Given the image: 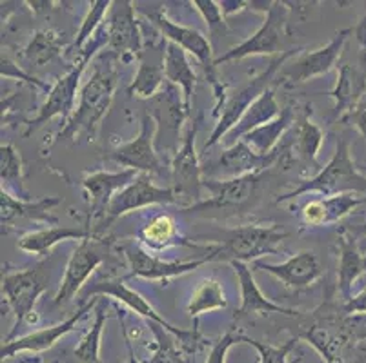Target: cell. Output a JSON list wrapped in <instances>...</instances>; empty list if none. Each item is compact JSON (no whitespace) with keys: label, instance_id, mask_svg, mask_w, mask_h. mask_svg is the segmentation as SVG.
I'll return each instance as SVG.
<instances>
[{"label":"cell","instance_id":"obj_1","mask_svg":"<svg viewBox=\"0 0 366 363\" xmlns=\"http://www.w3.org/2000/svg\"><path fill=\"white\" fill-rule=\"evenodd\" d=\"M115 88H117L115 68L97 66L88 82L82 86L75 113L71 115L68 124L56 133L53 142H62V140L75 138L81 135H84L88 140H93L101 120L104 118L112 106Z\"/></svg>","mask_w":366,"mask_h":363},{"label":"cell","instance_id":"obj_2","mask_svg":"<svg viewBox=\"0 0 366 363\" xmlns=\"http://www.w3.org/2000/svg\"><path fill=\"white\" fill-rule=\"evenodd\" d=\"M306 193H319L325 196L342 195V193H355V195L366 193V176L355 165L350 155V144L345 138L339 140L334 156L317 175L302 180L301 185L294 191L279 196L277 204L294 200Z\"/></svg>","mask_w":366,"mask_h":363},{"label":"cell","instance_id":"obj_3","mask_svg":"<svg viewBox=\"0 0 366 363\" xmlns=\"http://www.w3.org/2000/svg\"><path fill=\"white\" fill-rule=\"evenodd\" d=\"M148 19L152 20V24L161 31V35L164 36L166 42H172V44L179 46V48L184 49L188 55H194L195 58H197V62L202 66L206 76H208V82L212 84V89H214V116L219 118L228 96H226V86L222 84V80L219 78L217 75V66H215L214 51H212V42H209V39H206V36L202 35L201 31H197L195 28H188V26L173 22V20L168 19L162 11L152 13V15H148Z\"/></svg>","mask_w":366,"mask_h":363},{"label":"cell","instance_id":"obj_4","mask_svg":"<svg viewBox=\"0 0 366 363\" xmlns=\"http://www.w3.org/2000/svg\"><path fill=\"white\" fill-rule=\"evenodd\" d=\"M288 232L275 224H246L229 229L221 244L214 245L212 258L232 262H257L261 256L272 255L285 242Z\"/></svg>","mask_w":366,"mask_h":363},{"label":"cell","instance_id":"obj_5","mask_svg":"<svg viewBox=\"0 0 366 363\" xmlns=\"http://www.w3.org/2000/svg\"><path fill=\"white\" fill-rule=\"evenodd\" d=\"M44 265V262H41L35 267L6 272L2 276V295H4L8 307L15 315V325H13L11 334L6 338V342L15 339L16 332L24 324L35 325L39 322L35 304L36 300L41 298L42 292H46V289H48Z\"/></svg>","mask_w":366,"mask_h":363},{"label":"cell","instance_id":"obj_6","mask_svg":"<svg viewBox=\"0 0 366 363\" xmlns=\"http://www.w3.org/2000/svg\"><path fill=\"white\" fill-rule=\"evenodd\" d=\"M82 295H84L86 298H89V296H92V298L93 296H108V298H113L115 302H121L128 311L142 316V318L148 319V322H153V324H159L161 327H164L166 331L172 332L179 342H182L184 349H188V351L197 352L199 345L204 342V339L201 338V334H199L197 329H194V331H184V329L173 327L169 322H166V319L152 307V304H149L148 300L142 298L141 292L128 287V285L124 284V280H102V282H97V284H93L89 285L88 289H84Z\"/></svg>","mask_w":366,"mask_h":363},{"label":"cell","instance_id":"obj_7","mask_svg":"<svg viewBox=\"0 0 366 363\" xmlns=\"http://www.w3.org/2000/svg\"><path fill=\"white\" fill-rule=\"evenodd\" d=\"M286 2H264L266 13L261 28L254 35L246 39L244 42L237 44L235 48L228 49L224 55L215 58V66L234 62V60L248 58V56H262V55H277L282 48V39L286 35V26H288V11Z\"/></svg>","mask_w":366,"mask_h":363},{"label":"cell","instance_id":"obj_8","mask_svg":"<svg viewBox=\"0 0 366 363\" xmlns=\"http://www.w3.org/2000/svg\"><path fill=\"white\" fill-rule=\"evenodd\" d=\"M295 53H297L295 49H290V51L282 53L281 56H275L264 71L259 73L257 76H254V78L249 80L248 84L242 86L237 93L228 96L224 108H222L221 116H219L217 120V124H215V129L212 131V135H209L208 142L204 144L202 151H208L209 148H214L217 142H221V140L237 126V122L242 118V115H244V113L252 108V104H254L255 100L266 91V88H268V84L272 82V78H274V75L277 73V69L281 68V66H285L286 60L290 58V56H294Z\"/></svg>","mask_w":366,"mask_h":363},{"label":"cell","instance_id":"obj_9","mask_svg":"<svg viewBox=\"0 0 366 363\" xmlns=\"http://www.w3.org/2000/svg\"><path fill=\"white\" fill-rule=\"evenodd\" d=\"M177 193L173 191V188H159L153 182L152 175L141 173L128 188L119 191L112 200L101 229H108L115 220L132 211H137V209L149 208V205L177 204Z\"/></svg>","mask_w":366,"mask_h":363},{"label":"cell","instance_id":"obj_10","mask_svg":"<svg viewBox=\"0 0 366 363\" xmlns=\"http://www.w3.org/2000/svg\"><path fill=\"white\" fill-rule=\"evenodd\" d=\"M299 339H305L319 352L325 363H345V349L348 347V332L335 315H325V307L301 324Z\"/></svg>","mask_w":366,"mask_h":363},{"label":"cell","instance_id":"obj_11","mask_svg":"<svg viewBox=\"0 0 366 363\" xmlns=\"http://www.w3.org/2000/svg\"><path fill=\"white\" fill-rule=\"evenodd\" d=\"M155 136H157V120L153 115L146 113L141 120L137 138L113 149L109 153V158L115 164L137 173L162 175V162L155 151Z\"/></svg>","mask_w":366,"mask_h":363},{"label":"cell","instance_id":"obj_12","mask_svg":"<svg viewBox=\"0 0 366 363\" xmlns=\"http://www.w3.org/2000/svg\"><path fill=\"white\" fill-rule=\"evenodd\" d=\"M106 22L109 33V51L124 64L139 58L142 55V31L135 16L133 2H113Z\"/></svg>","mask_w":366,"mask_h":363},{"label":"cell","instance_id":"obj_13","mask_svg":"<svg viewBox=\"0 0 366 363\" xmlns=\"http://www.w3.org/2000/svg\"><path fill=\"white\" fill-rule=\"evenodd\" d=\"M84 69V64L73 66L64 76H61V78L56 80L55 84L49 88L48 98H46L44 104L41 106V109H39L35 118L26 122L28 128H26L24 136H29L31 133H35L42 124H46L48 120L55 118V116H61L62 118V128L68 124L71 115L75 113L76 91H79V84H81Z\"/></svg>","mask_w":366,"mask_h":363},{"label":"cell","instance_id":"obj_14","mask_svg":"<svg viewBox=\"0 0 366 363\" xmlns=\"http://www.w3.org/2000/svg\"><path fill=\"white\" fill-rule=\"evenodd\" d=\"M350 35H354V29L352 28L337 31L334 39L326 46L312 53H302L294 62L286 64L282 68V76L290 80L292 84H301V82H308V80L315 78V76H322L326 73H330L335 68V64H337L339 56H341Z\"/></svg>","mask_w":366,"mask_h":363},{"label":"cell","instance_id":"obj_15","mask_svg":"<svg viewBox=\"0 0 366 363\" xmlns=\"http://www.w3.org/2000/svg\"><path fill=\"white\" fill-rule=\"evenodd\" d=\"M195 136H197V122H194V126L186 131L184 142L179 148L172 164L173 191L177 193L179 200L188 198V208L202 202L201 189L204 184L202 168L199 164L197 151H195Z\"/></svg>","mask_w":366,"mask_h":363},{"label":"cell","instance_id":"obj_16","mask_svg":"<svg viewBox=\"0 0 366 363\" xmlns=\"http://www.w3.org/2000/svg\"><path fill=\"white\" fill-rule=\"evenodd\" d=\"M281 155L282 148H277L272 155L261 156L252 151L242 140H239V142H235V144H232L221 153V156L209 165V169H206V175L221 176L219 180H232L246 175H261L264 169L272 168L281 158Z\"/></svg>","mask_w":366,"mask_h":363},{"label":"cell","instance_id":"obj_17","mask_svg":"<svg viewBox=\"0 0 366 363\" xmlns=\"http://www.w3.org/2000/svg\"><path fill=\"white\" fill-rule=\"evenodd\" d=\"M141 173L133 169H122L119 173L112 171H95L92 175H86L82 180V189H84L86 200L89 204L88 222L92 225L93 220H101V225L106 218L109 204L115 198L119 191L128 188L133 180Z\"/></svg>","mask_w":366,"mask_h":363},{"label":"cell","instance_id":"obj_18","mask_svg":"<svg viewBox=\"0 0 366 363\" xmlns=\"http://www.w3.org/2000/svg\"><path fill=\"white\" fill-rule=\"evenodd\" d=\"M99 302H101V296H93L92 302L82 305L79 311L73 312L68 319H64V322H61V324L41 329V331L29 332V334L21 336V338H15L11 339V342H4V344H2V349H0L2 362L13 358V356H16L19 352H42L51 349L53 345L62 338V336L71 332L73 329H75V325L79 324V322H81L89 311H93V309L97 307Z\"/></svg>","mask_w":366,"mask_h":363},{"label":"cell","instance_id":"obj_19","mask_svg":"<svg viewBox=\"0 0 366 363\" xmlns=\"http://www.w3.org/2000/svg\"><path fill=\"white\" fill-rule=\"evenodd\" d=\"M259 176L246 175L232 180H204L202 188L208 191V200L184 209V211H201V209H242L252 202L259 188Z\"/></svg>","mask_w":366,"mask_h":363},{"label":"cell","instance_id":"obj_20","mask_svg":"<svg viewBox=\"0 0 366 363\" xmlns=\"http://www.w3.org/2000/svg\"><path fill=\"white\" fill-rule=\"evenodd\" d=\"M124 255L129 269H132L129 278L137 276V278L155 280V282H168L169 278H175V276L188 275L214 260L212 256H204V258L194 260V262H164L159 256L146 251L142 245H129L124 249Z\"/></svg>","mask_w":366,"mask_h":363},{"label":"cell","instance_id":"obj_21","mask_svg":"<svg viewBox=\"0 0 366 363\" xmlns=\"http://www.w3.org/2000/svg\"><path fill=\"white\" fill-rule=\"evenodd\" d=\"M102 264V255L92 238L82 240L81 244L76 245L73 255L69 256L68 265H66V272L62 276V282L59 285L53 304L55 305H66L69 300L75 295L81 292L84 284L88 282L89 276L95 272V269Z\"/></svg>","mask_w":366,"mask_h":363},{"label":"cell","instance_id":"obj_22","mask_svg":"<svg viewBox=\"0 0 366 363\" xmlns=\"http://www.w3.org/2000/svg\"><path fill=\"white\" fill-rule=\"evenodd\" d=\"M254 269L275 276L281 284H285L288 289H295V291L310 287L322 276L321 262L312 251L297 252L282 264H266V262L257 260L254 262Z\"/></svg>","mask_w":366,"mask_h":363},{"label":"cell","instance_id":"obj_23","mask_svg":"<svg viewBox=\"0 0 366 363\" xmlns=\"http://www.w3.org/2000/svg\"><path fill=\"white\" fill-rule=\"evenodd\" d=\"M366 200L355 193H342V195L321 196L306 202L301 209V224L305 227H326L341 222L345 216L350 215L354 209L365 204Z\"/></svg>","mask_w":366,"mask_h":363},{"label":"cell","instance_id":"obj_24","mask_svg":"<svg viewBox=\"0 0 366 363\" xmlns=\"http://www.w3.org/2000/svg\"><path fill=\"white\" fill-rule=\"evenodd\" d=\"M232 267L235 269L239 285H241V307L237 311V318L252 315H272V312L290 316V318L301 316V311H297V309L282 307V305L274 304L272 300L266 298L255 284L254 269H249L244 262H232Z\"/></svg>","mask_w":366,"mask_h":363},{"label":"cell","instance_id":"obj_25","mask_svg":"<svg viewBox=\"0 0 366 363\" xmlns=\"http://www.w3.org/2000/svg\"><path fill=\"white\" fill-rule=\"evenodd\" d=\"M339 249V271H337V289L342 302L352 296L355 282L362 272H366V255L359 245L357 236L348 229H342L337 236Z\"/></svg>","mask_w":366,"mask_h":363},{"label":"cell","instance_id":"obj_26","mask_svg":"<svg viewBox=\"0 0 366 363\" xmlns=\"http://www.w3.org/2000/svg\"><path fill=\"white\" fill-rule=\"evenodd\" d=\"M365 95L366 73L350 64L341 66L334 89L330 91V98H334L335 102L332 120L348 118L355 111V108H357Z\"/></svg>","mask_w":366,"mask_h":363},{"label":"cell","instance_id":"obj_27","mask_svg":"<svg viewBox=\"0 0 366 363\" xmlns=\"http://www.w3.org/2000/svg\"><path fill=\"white\" fill-rule=\"evenodd\" d=\"M59 204H61V198H53V196L36 200V202H31V200L28 202V200L16 198L11 193L2 189L0 191V220H2V231L8 232V229L11 227V224L16 218H29L36 220V222L55 224L56 218L49 215V211Z\"/></svg>","mask_w":366,"mask_h":363},{"label":"cell","instance_id":"obj_28","mask_svg":"<svg viewBox=\"0 0 366 363\" xmlns=\"http://www.w3.org/2000/svg\"><path fill=\"white\" fill-rule=\"evenodd\" d=\"M141 244L149 247V251H164L169 247H177V245H186V247L201 249V244L188 242L184 236H181L177 229V222L169 215H155L142 225L139 232Z\"/></svg>","mask_w":366,"mask_h":363},{"label":"cell","instance_id":"obj_29","mask_svg":"<svg viewBox=\"0 0 366 363\" xmlns=\"http://www.w3.org/2000/svg\"><path fill=\"white\" fill-rule=\"evenodd\" d=\"M164 75L169 84L181 88L182 104H184L186 113H189L195 86H197V75L189 66L188 53L172 42H166L164 46Z\"/></svg>","mask_w":366,"mask_h":363},{"label":"cell","instance_id":"obj_30","mask_svg":"<svg viewBox=\"0 0 366 363\" xmlns=\"http://www.w3.org/2000/svg\"><path fill=\"white\" fill-rule=\"evenodd\" d=\"M86 238H93L89 222H86V225H82V227H48L41 229V231L26 232L19 240V249L28 252V255L42 256L61 242H71V240H81L82 242Z\"/></svg>","mask_w":366,"mask_h":363},{"label":"cell","instance_id":"obj_31","mask_svg":"<svg viewBox=\"0 0 366 363\" xmlns=\"http://www.w3.org/2000/svg\"><path fill=\"white\" fill-rule=\"evenodd\" d=\"M295 120H297V115H295L294 108L288 106V108H282L281 115L274 122H269V124H264L261 128L254 129V131H249L241 140L254 153H257L261 156H268L279 148V142L286 135V131L292 128Z\"/></svg>","mask_w":366,"mask_h":363},{"label":"cell","instance_id":"obj_32","mask_svg":"<svg viewBox=\"0 0 366 363\" xmlns=\"http://www.w3.org/2000/svg\"><path fill=\"white\" fill-rule=\"evenodd\" d=\"M281 106L277 104V98H275L274 89H266L257 100H255L252 108L242 115V118L239 120L237 126H235L232 131L228 133L229 138H234V144L239 142L244 135H248L249 131L261 128V126L269 124L274 122L279 115H281Z\"/></svg>","mask_w":366,"mask_h":363},{"label":"cell","instance_id":"obj_33","mask_svg":"<svg viewBox=\"0 0 366 363\" xmlns=\"http://www.w3.org/2000/svg\"><path fill=\"white\" fill-rule=\"evenodd\" d=\"M68 48L69 46H66L64 33L56 31V29H41L33 35L29 44L24 48L22 58L31 68H42L62 51H68Z\"/></svg>","mask_w":366,"mask_h":363},{"label":"cell","instance_id":"obj_34","mask_svg":"<svg viewBox=\"0 0 366 363\" xmlns=\"http://www.w3.org/2000/svg\"><path fill=\"white\" fill-rule=\"evenodd\" d=\"M164 56L161 60H144L141 56L139 69L128 86V95L141 100H149L159 95L164 84Z\"/></svg>","mask_w":366,"mask_h":363},{"label":"cell","instance_id":"obj_35","mask_svg":"<svg viewBox=\"0 0 366 363\" xmlns=\"http://www.w3.org/2000/svg\"><path fill=\"white\" fill-rule=\"evenodd\" d=\"M325 133L321 131L317 124L308 115H301L297 120V129H295V149H297L299 158L305 160L306 164L314 165L321 171L319 164V151H321Z\"/></svg>","mask_w":366,"mask_h":363},{"label":"cell","instance_id":"obj_36","mask_svg":"<svg viewBox=\"0 0 366 363\" xmlns=\"http://www.w3.org/2000/svg\"><path fill=\"white\" fill-rule=\"evenodd\" d=\"M226 307H228V298H226L222 284L217 280L208 278L201 282V285L192 295V300L188 304V315L197 319L199 316L206 315V312L221 311Z\"/></svg>","mask_w":366,"mask_h":363},{"label":"cell","instance_id":"obj_37","mask_svg":"<svg viewBox=\"0 0 366 363\" xmlns=\"http://www.w3.org/2000/svg\"><path fill=\"white\" fill-rule=\"evenodd\" d=\"M0 178L4 191L29 202V195L22 185V158L11 144L0 145Z\"/></svg>","mask_w":366,"mask_h":363},{"label":"cell","instance_id":"obj_38","mask_svg":"<svg viewBox=\"0 0 366 363\" xmlns=\"http://www.w3.org/2000/svg\"><path fill=\"white\" fill-rule=\"evenodd\" d=\"M112 6H113L112 0H97V2H93V4L89 6V11L88 15L84 16V20H82L81 29H79L75 40L69 44L68 51H66L71 58L76 55V53L81 51L86 44H88L89 40H92V36L97 33V29L104 24Z\"/></svg>","mask_w":366,"mask_h":363},{"label":"cell","instance_id":"obj_39","mask_svg":"<svg viewBox=\"0 0 366 363\" xmlns=\"http://www.w3.org/2000/svg\"><path fill=\"white\" fill-rule=\"evenodd\" d=\"M104 324L106 309L97 307L95 309V322H93L92 329L86 332L84 338L81 339V344L76 345L75 349V356L82 363H101V338L102 331H104Z\"/></svg>","mask_w":366,"mask_h":363},{"label":"cell","instance_id":"obj_40","mask_svg":"<svg viewBox=\"0 0 366 363\" xmlns=\"http://www.w3.org/2000/svg\"><path fill=\"white\" fill-rule=\"evenodd\" d=\"M297 342H299V338L297 336H294V338L288 339L286 344L275 347V345L261 344V342H257V339H254V338H249V336H246V334L242 336V344L252 345V347L259 352V362L261 363H299L301 362V356L295 359H290V354H292V351L295 349V345H297Z\"/></svg>","mask_w":366,"mask_h":363},{"label":"cell","instance_id":"obj_41","mask_svg":"<svg viewBox=\"0 0 366 363\" xmlns=\"http://www.w3.org/2000/svg\"><path fill=\"white\" fill-rule=\"evenodd\" d=\"M149 329L155 334L157 347H155L152 359L142 363H186V359L182 358V351L175 347V342H173L175 336L172 332H168L159 324H153V322H149Z\"/></svg>","mask_w":366,"mask_h":363},{"label":"cell","instance_id":"obj_42","mask_svg":"<svg viewBox=\"0 0 366 363\" xmlns=\"http://www.w3.org/2000/svg\"><path fill=\"white\" fill-rule=\"evenodd\" d=\"M192 6H195V8H197V11L202 15L206 26H208L209 35L215 36V35H219V33L226 31L224 13H222L219 2H215V0H194V2H192Z\"/></svg>","mask_w":366,"mask_h":363},{"label":"cell","instance_id":"obj_43","mask_svg":"<svg viewBox=\"0 0 366 363\" xmlns=\"http://www.w3.org/2000/svg\"><path fill=\"white\" fill-rule=\"evenodd\" d=\"M242 336L244 334L237 331L226 332L222 338H219L214 344V347H212V351H209V356L208 359H206V363H226V354H228V351L234 347V345L242 344Z\"/></svg>","mask_w":366,"mask_h":363},{"label":"cell","instance_id":"obj_44","mask_svg":"<svg viewBox=\"0 0 366 363\" xmlns=\"http://www.w3.org/2000/svg\"><path fill=\"white\" fill-rule=\"evenodd\" d=\"M341 307H342V312L348 316L366 315V287L362 289L361 292H357V295L350 296L346 302H342Z\"/></svg>","mask_w":366,"mask_h":363},{"label":"cell","instance_id":"obj_45","mask_svg":"<svg viewBox=\"0 0 366 363\" xmlns=\"http://www.w3.org/2000/svg\"><path fill=\"white\" fill-rule=\"evenodd\" d=\"M348 120H352V122H354V126L357 128V131L366 138V95L362 96V100L359 102V106L355 108V111L348 116Z\"/></svg>","mask_w":366,"mask_h":363},{"label":"cell","instance_id":"obj_46","mask_svg":"<svg viewBox=\"0 0 366 363\" xmlns=\"http://www.w3.org/2000/svg\"><path fill=\"white\" fill-rule=\"evenodd\" d=\"M219 6H221L222 13H224L226 16V15H234V13L244 9L246 6H249V2H246V0H221Z\"/></svg>","mask_w":366,"mask_h":363},{"label":"cell","instance_id":"obj_47","mask_svg":"<svg viewBox=\"0 0 366 363\" xmlns=\"http://www.w3.org/2000/svg\"><path fill=\"white\" fill-rule=\"evenodd\" d=\"M354 36L357 40V44L366 51V15L359 20L357 26L354 28Z\"/></svg>","mask_w":366,"mask_h":363},{"label":"cell","instance_id":"obj_48","mask_svg":"<svg viewBox=\"0 0 366 363\" xmlns=\"http://www.w3.org/2000/svg\"><path fill=\"white\" fill-rule=\"evenodd\" d=\"M119 318H121V327H122V334H124V342H126V347H128V354H129V358H128V362L126 363H142L141 359L137 358V356H135V352H133V347H132V342H129V338H128V334H126V327H124V322H122V316L119 315Z\"/></svg>","mask_w":366,"mask_h":363},{"label":"cell","instance_id":"obj_49","mask_svg":"<svg viewBox=\"0 0 366 363\" xmlns=\"http://www.w3.org/2000/svg\"><path fill=\"white\" fill-rule=\"evenodd\" d=\"M354 235L357 236V240H359V245H361L362 252H365V255H366V224L362 225L361 229H357V231H354Z\"/></svg>","mask_w":366,"mask_h":363},{"label":"cell","instance_id":"obj_50","mask_svg":"<svg viewBox=\"0 0 366 363\" xmlns=\"http://www.w3.org/2000/svg\"><path fill=\"white\" fill-rule=\"evenodd\" d=\"M55 363H56V362H55Z\"/></svg>","mask_w":366,"mask_h":363}]
</instances>
